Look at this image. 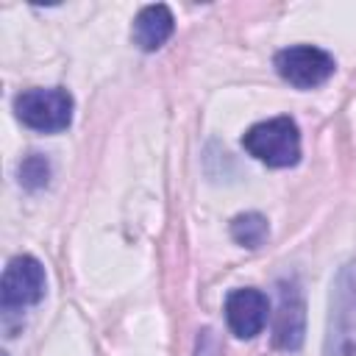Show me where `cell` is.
<instances>
[{
  "instance_id": "1",
  "label": "cell",
  "mask_w": 356,
  "mask_h": 356,
  "mask_svg": "<svg viewBox=\"0 0 356 356\" xmlns=\"http://www.w3.org/2000/svg\"><path fill=\"white\" fill-rule=\"evenodd\" d=\"M242 147L267 167H292L300 159V131L292 117H273L245 131Z\"/></svg>"
},
{
  "instance_id": "2",
  "label": "cell",
  "mask_w": 356,
  "mask_h": 356,
  "mask_svg": "<svg viewBox=\"0 0 356 356\" xmlns=\"http://www.w3.org/2000/svg\"><path fill=\"white\" fill-rule=\"evenodd\" d=\"M328 356H356V264H345L331 286Z\"/></svg>"
},
{
  "instance_id": "3",
  "label": "cell",
  "mask_w": 356,
  "mask_h": 356,
  "mask_svg": "<svg viewBox=\"0 0 356 356\" xmlns=\"http://www.w3.org/2000/svg\"><path fill=\"white\" fill-rule=\"evenodd\" d=\"M14 111L22 120V125L42 134H56L72 122V97L67 89L58 86L28 89L14 97Z\"/></svg>"
},
{
  "instance_id": "4",
  "label": "cell",
  "mask_w": 356,
  "mask_h": 356,
  "mask_svg": "<svg viewBox=\"0 0 356 356\" xmlns=\"http://www.w3.org/2000/svg\"><path fill=\"white\" fill-rule=\"evenodd\" d=\"M273 64H275V72H278L286 83H292V86H298V89L320 86V83H325V81L334 75V70H337L334 56L325 53V50H320V47H312V44L284 47V50L275 53Z\"/></svg>"
},
{
  "instance_id": "5",
  "label": "cell",
  "mask_w": 356,
  "mask_h": 356,
  "mask_svg": "<svg viewBox=\"0 0 356 356\" xmlns=\"http://www.w3.org/2000/svg\"><path fill=\"white\" fill-rule=\"evenodd\" d=\"M44 267L33 256H14L3 273L0 303L6 312L33 306L44 298Z\"/></svg>"
},
{
  "instance_id": "6",
  "label": "cell",
  "mask_w": 356,
  "mask_h": 356,
  "mask_svg": "<svg viewBox=\"0 0 356 356\" xmlns=\"http://www.w3.org/2000/svg\"><path fill=\"white\" fill-rule=\"evenodd\" d=\"M306 334V303L295 281L278 284V306L273 317V342L281 350H298Z\"/></svg>"
},
{
  "instance_id": "7",
  "label": "cell",
  "mask_w": 356,
  "mask_h": 356,
  "mask_svg": "<svg viewBox=\"0 0 356 356\" xmlns=\"http://www.w3.org/2000/svg\"><path fill=\"white\" fill-rule=\"evenodd\" d=\"M267 314H270V300L259 289H250V286L234 289L225 298V320L239 339H253L256 334H261Z\"/></svg>"
},
{
  "instance_id": "8",
  "label": "cell",
  "mask_w": 356,
  "mask_h": 356,
  "mask_svg": "<svg viewBox=\"0 0 356 356\" xmlns=\"http://www.w3.org/2000/svg\"><path fill=\"white\" fill-rule=\"evenodd\" d=\"M172 28H175L172 11L164 3H156V6H145L136 14L134 28H131V36H134V44L139 50L153 53V50H159L172 36Z\"/></svg>"
},
{
  "instance_id": "9",
  "label": "cell",
  "mask_w": 356,
  "mask_h": 356,
  "mask_svg": "<svg viewBox=\"0 0 356 356\" xmlns=\"http://www.w3.org/2000/svg\"><path fill=\"white\" fill-rule=\"evenodd\" d=\"M267 231H270L267 220L256 211H248V214H239V217L231 220V236L242 248H259L267 239Z\"/></svg>"
},
{
  "instance_id": "10",
  "label": "cell",
  "mask_w": 356,
  "mask_h": 356,
  "mask_svg": "<svg viewBox=\"0 0 356 356\" xmlns=\"http://www.w3.org/2000/svg\"><path fill=\"white\" fill-rule=\"evenodd\" d=\"M19 184L25 189H42L50 181V161L42 153H31L19 161Z\"/></svg>"
}]
</instances>
